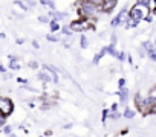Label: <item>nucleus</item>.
<instances>
[{"label":"nucleus","mask_w":156,"mask_h":137,"mask_svg":"<svg viewBox=\"0 0 156 137\" xmlns=\"http://www.w3.org/2000/svg\"><path fill=\"white\" fill-rule=\"evenodd\" d=\"M147 6H144V5H141V3H138L136 6H133L132 8V11H130V15H132V18H135V20H141V18H144V17H147Z\"/></svg>","instance_id":"f257e3e1"},{"label":"nucleus","mask_w":156,"mask_h":137,"mask_svg":"<svg viewBox=\"0 0 156 137\" xmlns=\"http://www.w3.org/2000/svg\"><path fill=\"white\" fill-rule=\"evenodd\" d=\"M12 110H14V105L8 98H0V113L3 116H9Z\"/></svg>","instance_id":"f03ea898"},{"label":"nucleus","mask_w":156,"mask_h":137,"mask_svg":"<svg viewBox=\"0 0 156 137\" xmlns=\"http://www.w3.org/2000/svg\"><path fill=\"white\" fill-rule=\"evenodd\" d=\"M144 47L148 49V55H150V58H151L153 61H156V49H154L151 44H148V43H144Z\"/></svg>","instance_id":"7ed1b4c3"},{"label":"nucleus","mask_w":156,"mask_h":137,"mask_svg":"<svg viewBox=\"0 0 156 137\" xmlns=\"http://www.w3.org/2000/svg\"><path fill=\"white\" fill-rule=\"evenodd\" d=\"M115 3H116V0H106V3H104V6H103V9L104 11H112L113 8H115Z\"/></svg>","instance_id":"20e7f679"},{"label":"nucleus","mask_w":156,"mask_h":137,"mask_svg":"<svg viewBox=\"0 0 156 137\" xmlns=\"http://www.w3.org/2000/svg\"><path fill=\"white\" fill-rule=\"evenodd\" d=\"M70 28H72L73 31H78V32H80V31L84 29V23H81V22H73V23L70 25Z\"/></svg>","instance_id":"39448f33"},{"label":"nucleus","mask_w":156,"mask_h":137,"mask_svg":"<svg viewBox=\"0 0 156 137\" xmlns=\"http://www.w3.org/2000/svg\"><path fill=\"white\" fill-rule=\"evenodd\" d=\"M11 59H12V62H11V68H14V70H17V68H20L19 62H17V61H14V58H12V56H11Z\"/></svg>","instance_id":"423d86ee"},{"label":"nucleus","mask_w":156,"mask_h":137,"mask_svg":"<svg viewBox=\"0 0 156 137\" xmlns=\"http://www.w3.org/2000/svg\"><path fill=\"white\" fill-rule=\"evenodd\" d=\"M40 2L44 5V6H49V8H54V5H52V2L51 0H40Z\"/></svg>","instance_id":"0eeeda50"},{"label":"nucleus","mask_w":156,"mask_h":137,"mask_svg":"<svg viewBox=\"0 0 156 137\" xmlns=\"http://www.w3.org/2000/svg\"><path fill=\"white\" fill-rule=\"evenodd\" d=\"M58 29H60V28H58L57 22H52V23H51V31H52V32H55V31H58Z\"/></svg>","instance_id":"6e6552de"},{"label":"nucleus","mask_w":156,"mask_h":137,"mask_svg":"<svg viewBox=\"0 0 156 137\" xmlns=\"http://www.w3.org/2000/svg\"><path fill=\"white\" fill-rule=\"evenodd\" d=\"M3 132H5V134H11V132H12L11 126H9V125H3Z\"/></svg>","instance_id":"1a4fd4ad"},{"label":"nucleus","mask_w":156,"mask_h":137,"mask_svg":"<svg viewBox=\"0 0 156 137\" xmlns=\"http://www.w3.org/2000/svg\"><path fill=\"white\" fill-rule=\"evenodd\" d=\"M81 47H83V49L87 47V38H86V37H81Z\"/></svg>","instance_id":"9d476101"},{"label":"nucleus","mask_w":156,"mask_h":137,"mask_svg":"<svg viewBox=\"0 0 156 137\" xmlns=\"http://www.w3.org/2000/svg\"><path fill=\"white\" fill-rule=\"evenodd\" d=\"M124 116H126L127 119H132V117H133V111H132V110H126V114H124Z\"/></svg>","instance_id":"9b49d317"},{"label":"nucleus","mask_w":156,"mask_h":137,"mask_svg":"<svg viewBox=\"0 0 156 137\" xmlns=\"http://www.w3.org/2000/svg\"><path fill=\"white\" fill-rule=\"evenodd\" d=\"M5 117H6V116H3V114H0V128H2V126L5 125Z\"/></svg>","instance_id":"f8f14e48"},{"label":"nucleus","mask_w":156,"mask_h":137,"mask_svg":"<svg viewBox=\"0 0 156 137\" xmlns=\"http://www.w3.org/2000/svg\"><path fill=\"white\" fill-rule=\"evenodd\" d=\"M48 40H49V41H57V38L52 37V35H48Z\"/></svg>","instance_id":"ddd939ff"},{"label":"nucleus","mask_w":156,"mask_h":137,"mask_svg":"<svg viewBox=\"0 0 156 137\" xmlns=\"http://www.w3.org/2000/svg\"><path fill=\"white\" fill-rule=\"evenodd\" d=\"M38 20H40V22H41V23H46V22H48V18H44V17H40V18H38Z\"/></svg>","instance_id":"4468645a"},{"label":"nucleus","mask_w":156,"mask_h":137,"mask_svg":"<svg viewBox=\"0 0 156 137\" xmlns=\"http://www.w3.org/2000/svg\"><path fill=\"white\" fill-rule=\"evenodd\" d=\"M29 65H31V67H32V68H37V67H38V65H37V62H31V64H29Z\"/></svg>","instance_id":"2eb2a0df"},{"label":"nucleus","mask_w":156,"mask_h":137,"mask_svg":"<svg viewBox=\"0 0 156 137\" xmlns=\"http://www.w3.org/2000/svg\"><path fill=\"white\" fill-rule=\"evenodd\" d=\"M92 2H94V3H98V5H101V3H103V0H92Z\"/></svg>","instance_id":"dca6fc26"},{"label":"nucleus","mask_w":156,"mask_h":137,"mask_svg":"<svg viewBox=\"0 0 156 137\" xmlns=\"http://www.w3.org/2000/svg\"><path fill=\"white\" fill-rule=\"evenodd\" d=\"M0 114H2V113H0Z\"/></svg>","instance_id":"f3484780"}]
</instances>
